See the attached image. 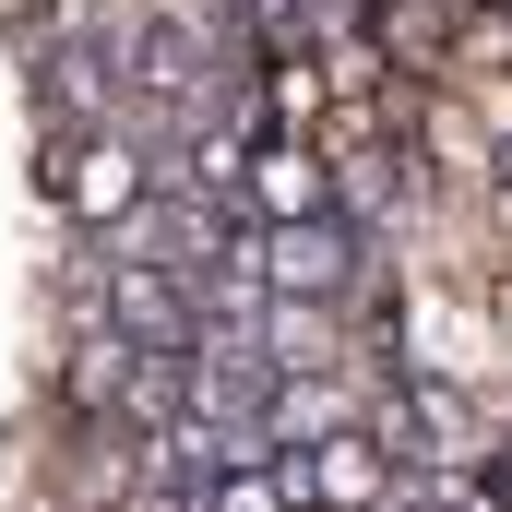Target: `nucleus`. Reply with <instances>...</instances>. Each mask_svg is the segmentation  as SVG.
Wrapping results in <instances>:
<instances>
[{
  "mask_svg": "<svg viewBox=\"0 0 512 512\" xmlns=\"http://www.w3.org/2000/svg\"><path fill=\"white\" fill-rule=\"evenodd\" d=\"M286 477H298V501H310V512H393V489H405V453H393L382 429H334V441L286 453Z\"/></svg>",
  "mask_w": 512,
  "mask_h": 512,
  "instance_id": "f03ea898",
  "label": "nucleus"
},
{
  "mask_svg": "<svg viewBox=\"0 0 512 512\" xmlns=\"http://www.w3.org/2000/svg\"><path fill=\"white\" fill-rule=\"evenodd\" d=\"M239 203H251L262 227H286V215H334V167H322V143H310V131H274L251 167H239Z\"/></svg>",
  "mask_w": 512,
  "mask_h": 512,
  "instance_id": "20e7f679",
  "label": "nucleus"
},
{
  "mask_svg": "<svg viewBox=\"0 0 512 512\" xmlns=\"http://www.w3.org/2000/svg\"><path fill=\"white\" fill-rule=\"evenodd\" d=\"M334 429H358V405L334 370H310V382H274V453H310V441H334Z\"/></svg>",
  "mask_w": 512,
  "mask_h": 512,
  "instance_id": "39448f33",
  "label": "nucleus"
},
{
  "mask_svg": "<svg viewBox=\"0 0 512 512\" xmlns=\"http://www.w3.org/2000/svg\"><path fill=\"white\" fill-rule=\"evenodd\" d=\"M48 191H60V215H72L84 239H120L131 215L155 203V131H143V120L60 131V143H48Z\"/></svg>",
  "mask_w": 512,
  "mask_h": 512,
  "instance_id": "f257e3e1",
  "label": "nucleus"
},
{
  "mask_svg": "<svg viewBox=\"0 0 512 512\" xmlns=\"http://www.w3.org/2000/svg\"><path fill=\"white\" fill-rule=\"evenodd\" d=\"M346 274H358L346 215H286V227H262V286H274V298H346Z\"/></svg>",
  "mask_w": 512,
  "mask_h": 512,
  "instance_id": "7ed1b4c3",
  "label": "nucleus"
},
{
  "mask_svg": "<svg viewBox=\"0 0 512 512\" xmlns=\"http://www.w3.org/2000/svg\"><path fill=\"white\" fill-rule=\"evenodd\" d=\"M489 179H501V203H512V131H489Z\"/></svg>",
  "mask_w": 512,
  "mask_h": 512,
  "instance_id": "6e6552de",
  "label": "nucleus"
},
{
  "mask_svg": "<svg viewBox=\"0 0 512 512\" xmlns=\"http://www.w3.org/2000/svg\"><path fill=\"white\" fill-rule=\"evenodd\" d=\"M310 120H322V72L286 48V60H274V131H310Z\"/></svg>",
  "mask_w": 512,
  "mask_h": 512,
  "instance_id": "0eeeda50",
  "label": "nucleus"
},
{
  "mask_svg": "<svg viewBox=\"0 0 512 512\" xmlns=\"http://www.w3.org/2000/svg\"><path fill=\"white\" fill-rule=\"evenodd\" d=\"M203 512H310V501H298L286 453H262V465H227V477L203 489Z\"/></svg>",
  "mask_w": 512,
  "mask_h": 512,
  "instance_id": "423d86ee",
  "label": "nucleus"
}]
</instances>
